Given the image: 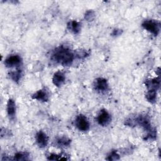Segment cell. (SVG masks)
<instances>
[{
    "label": "cell",
    "mask_w": 161,
    "mask_h": 161,
    "mask_svg": "<svg viewBox=\"0 0 161 161\" xmlns=\"http://www.w3.org/2000/svg\"><path fill=\"white\" fill-rule=\"evenodd\" d=\"M111 117L109 113L106 109H101L97 117V121L99 125L103 126H107L109 124Z\"/></svg>",
    "instance_id": "277c9868"
},
{
    "label": "cell",
    "mask_w": 161,
    "mask_h": 161,
    "mask_svg": "<svg viewBox=\"0 0 161 161\" xmlns=\"http://www.w3.org/2000/svg\"><path fill=\"white\" fill-rule=\"evenodd\" d=\"M14 160H28V155L24 152H18L14 156Z\"/></svg>",
    "instance_id": "9a60e30c"
},
{
    "label": "cell",
    "mask_w": 161,
    "mask_h": 161,
    "mask_svg": "<svg viewBox=\"0 0 161 161\" xmlns=\"http://www.w3.org/2000/svg\"><path fill=\"white\" fill-rule=\"evenodd\" d=\"M21 58L18 55H11L8 57L4 60V64L8 67L18 66L21 64Z\"/></svg>",
    "instance_id": "5b68a950"
},
{
    "label": "cell",
    "mask_w": 161,
    "mask_h": 161,
    "mask_svg": "<svg viewBox=\"0 0 161 161\" xmlns=\"http://www.w3.org/2000/svg\"><path fill=\"white\" fill-rule=\"evenodd\" d=\"M146 85L150 89L156 90L160 86V78L156 77L150 80H147Z\"/></svg>",
    "instance_id": "7c38bea8"
},
{
    "label": "cell",
    "mask_w": 161,
    "mask_h": 161,
    "mask_svg": "<svg viewBox=\"0 0 161 161\" xmlns=\"http://www.w3.org/2000/svg\"><path fill=\"white\" fill-rule=\"evenodd\" d=\"M74 58V53L69 49L64 47L57 48L52 54V59L55 62L64 66L70 65Z\"/></svg>",
    "instance_id": "6da1fadb"
},
{
    "label": "cell",
    "mask_w": 161,
    "mask_h": 161,
    "mask_svg": "<svg viewBox=\"0 0 161 161\" xmlns=\"http://www.w3.org/2000/svg\"><path fill=\"white\" fill-rule=\"evenodd\" d=\"M49 160H66L67 158L65 157H63V156L61 155H58L57 154H50V156L48 158Z\"/></svg>",
    "instance_id": "ac0fdd59"
},
{
    "label": "cell",
    "mask_w": 161,
    "mask_h": 161,
    "mask_svg": "<svg viewBox=\"0 0 161 161\" xmlns=\"http://www.w3.org/2000/svg\"><path fill=\"white\" fill-rule=\"evenodd\" d=\"M33 99H36L40 101L45 102L48 100V95L47 92L45 89H40L36 91L33 96Z\"/></svg>",
    "instance_id": "9c48e42d"
},
{
    "label": "cell",
    "mask_w": 161,
    "mask_h": 161,
    "mask_svg": "<svg viewBox=\"0 0 161 161\" xmlns=\"http://www.w3.org/2000/svg\"><path fill=\"white\" fill-rule=\"evenodd\" d=\"M65 79V77L64 74L60 71H57L54 74L53 76L52 82L55 86L57 87H60L63 84Z\"/></svg>",
    "instance_id": "52a82bcc"
},
{
    "label": "cell",
    "mask_w": 161,
    "mask_h": 161,
    "mask_svg": "<svg viewBox=\"0 0 161 161\" xmlns=\"http://www.w3.org/2000/svg\"><path fill=\"white\" fill-rule=\"evenodd\" d=\"M57 143L59 145H61V146H68L70 143V140H69L68 138H65V137H62V138H59L57 139Z\"/></svg>",
    "instance_id": "2e32d148"
},
{
    "label": "cell",
    "mask_w": 161,
    "mask_h": 161,
    "mask_svg": "<svg viewBox=\"0 0 161 161\" xmlns=\"http://www.w3.org/2000/svg\"><path fill=\"white\" fill-rule=\"evenodd\" d=\"M121 33V31L120 30L116 29V30H114L112 32V35H113V36H118Z\"/></svg>",
    "instance_id": "44dd1931"
},
{
    "label": "cell",
    "mask_w": 161,
    "mask_h": 161,
    "mask_svg": "<svg viewBox=\"0 0 161 161\" xmlns=\"http://www.w3.org/2000/svg\"><path fill=\"white\" fill-rule=\"evenodd\" d=\"M36 141L40 147L43 148L48 144V137L43 131H39L36 135Z\"/></svg>",
    "instance_id": "8992f818"
},
{
    "label": "cell",
    "mask_w": 161,
    "mask_h": 161,
    "mask_svg": "<svg viewBox=\"0 0 161 161\" xmlns=\"http://www.w3.org/2000/svg\"><path fill=\"white\" fill-rule=\"evenodd\" d=\"M7 113L11 119H14L16 114V106L14 101L10 99L7 104Z\"/></svg>",
    "instance_id": "30bf717a"
},
{
    "label": "cell",
    "mask_w": 161,
    "mask_h": 161,
    "mask_svg": "<svg viewBox=\"0 0 161 161\" xmlns=\"http://www.w3.org/2000/svg\"><path fill=\"white\" fill-rule=\"evenodd\" d=\"M76 127L82 131H86L89 130L90 123L87 118L83 114H79L75 121Z\"/></svg>",
    "instance_id": "3957f363"
},
{
    "label": "cell",
    "mask_w": 161,
    "mask_h": 161,
    "mask_svg": "<svg viewBox=\"0 0 161 161\" xmlns=\"http://www.w3.org/2000/svg\"><path fill=\"white\" fill-rule=\"evenodd\" d=\"M142 26L155 36H157L160 31V23L153 19L144 21L142 23Z\"/></svg>",
    "instance_id": "7a4b0ae2"
},
{
    "label": "cell",
    "mask_w": 161,
    "mask_h": 161,
    "mask_svg": "<svg viewBox=\"0 0 161 161\" xmlns=\"http://www.w3.org/2000/svg\"><path fill=\"white\" fill-rule=\"evenodd\" d=\"M94 16V14L92 11H89L86 13V14H85V18L87 20V21H91L92 19H93Z\"/></svg>",
    "instance_id": "d6986e66"
},
{
    "label": "cell",
    "mask_w": 161,
    "mask_h": 161,
    "mask_svg": "<svg viewBox=\"0 0 161 161\" xmlns=\"http://www.w3.org/2000/svg\"><path fill=\"white\" fill-rule=\"evenodd\" d=\"M95 87L99 91H105L108 88V84L106 79L99 77L96 79Z\"/></svg>",
    "instance_id": "ba28073f"
},
{
    "label": "cell",
    "mask_w": 161,
    "mask_h": 161,
    "mask_svg": "<svg viewBox=\"0 0 161 161\" xmlns=\"http://www.w3.org/2000/svg\"><path fill=\"white\" fill-rule=\"evenodd\" d=\"M145 97L147 100L151 103H155L156 102L157 99V92L155 89H149L147 92L146 93Z\"/></svg>",
    "instance_id": "4fadbf2b"
},
{
    "label": "cell",
    "mask_w": 161,
    "mask_h": 161,
    "mask_svg": "<svg viewBox=\"0 0 161 161\" xmlns=\"http://www.w3.org/2000/svg\"><path fill=\"white\" fill-rule=\"evenodd\" d=\"M77 56L79 57V58H82V57H85L87 55L86 52L85 51H82V50H79L77 53H76Z\"/></svg>",
    "instance_id": "ffe728a7"
},
{
    "label": "cell",
    "mask_w": 161,
    "mask_h": 161,
    "mask_svg": "<svg viewBox=\"0 0 161 161\" xmlns=\"http://www.w3.org/2000/svg\"><path fill=\"white\" fill-rule=\"evenodd\" d=\"M67 27L70 31H72L75 34L79 33L81 28L80 23L77 21H74V20L69 21L67 24Z\"/></svg>",
    "instance_id": "8fae6325"
},
{
    "label": "cell",
    "mask_w": 161,
    "mask_h": 161,
    "mask_svg": "<svg viewBox=\"0 0 161 161\" xmlns=\"http://www.w3.org/2000/svg\"><path fill=\"white\" fill-rule=\"evenodd\" d=\"M21 70H17L16 71H13V72H11L9 74V76L11 77V78L14 81V82H18L19 80L21 78Z\"/></svg>",
    "instance_id": "5bb4252c"
},
{
    "label": "cell",
    "mask_w": 161,
    "mask_h": 161,
    "mask_svg": "<svg viewBox=\"0 0 161 161\" xmlns=\"http://www.w3.org/2000/svg\"><path fill=\"white\" fill-rule=\"evenodd\" d=\"M108 160H116L119 159V155L117 153L116 151L113 150L111 151L109 154L108 156V158H106Z\"/></svg>",
    "instance_id": "e0dca14e"
}]
</instances>
